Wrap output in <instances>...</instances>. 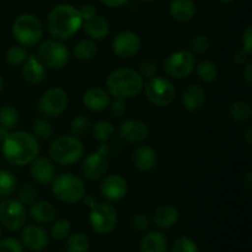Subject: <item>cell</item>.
Returning a JSON list of instances; mask_svg holds the SVG:
<instances>
[{
  "label": "cell",
  "mask_w": 252,
  "mask_h": 252,
  "mask_svg": "<svg viewBox=\"0 0 252 252\" xmlns=\"http://www.w3.org/2000/svg\"><path fill=\"white\" fill-rule=\"evenodd\" d=\"M21 74L24 80L31 85H38V84L43 83L47 76L44 65L36 56H32V54L29 56L26 62L22 64Z\"/></svg>",
  "instance_id": "obj_21"
},
{
  "label": "cell",
  "mask_w": 252,
  "mask_h": 252,
  "mask_svg": "<svg viewBox=\"0 0 252 252\" xmlns=\"http://www.w3.org/2000/svg\"><path fill=\"white\" fill-rule=\"evenodd\" d=\"M29 214L32 220L37 224H49L54 220L57 216L56 207L48 201H34L30 204Z\"/></svg>",
  "instance_id": "obj_24"
},
{
  "label": "cell",
  "mask_w": 252,
  "mask_h": 252,
  "mask_svg": "<svg viewBox=\"0 0 252 252\" xmlns=\"http://www.w3.org/2000/svg\"><path fill=\"white\" fill-rule=\"evenodd\" d=\"M244 78H245L246 83L249 85L252 84V62L249 61L248 63L245 64V70H244Z\"/></svg>",
  "instance_id": "obj_50"
},
{
  "label": "cell",
  "mask_w": 252,
  "mask_h": 252,
  "mask_svg": "<svg viewBox=\"0 0 252 252\" xmlns=\"http://www.w3.org/2000/svg\"><path fill=\"white\" fill-rule=\"evenodd\" d=\"M138 73L142 75L143 79H150L155 76L158 73L157 62L152 58H144L139 63V71Z\"/></svg>",
  "instance_id": "obj_42"
},
{
  "label": "cell",
  "mask_w": 252,
  "mask_h": 252,
  "mask_svg": "<svg viewBox=\"0 0 252 252\" xmlns=\"http://www.w3.org/2000/svg\"><path fill=\"white\" fill-rule=\"evenodd\" d=\"M243 186L245 187L248 191H251L252 189V172L249 171L245 176L243 177Z\"/></svg>",
  "instance_id": "obj_52"
},
{
  "label": "cell",
  "mask_w": 252,
  "mask_h": 252,
  "mask_svg": "<svg viewBox=\"0 0 252 252\" xmlns=\"http://www.w3.org/2000/svg\"><path fill=\"white\" fill-rule=\"evenodd\" d=\"M12 36L22 47H33L43 37V25L37 16L22 14L12 22Z\"/></svg>",
  "instance_id": "obj_6"
},
{
  "label": "cell",
  "mask_w": 252,
  "mask_h": 252,
  "mask_svg": "<svg viewBox=\"0 0 252 252\" xmlns=\"http://www.w3.org/2000/svg\"><path fill=\"white\" fill-rule=\"evenodd\" d=\"M196 74L197 78L202 81V83H213L218 78V66L214 62L209 61V59H202L196 64Z\"/></svg>",
  "instance_id": "obj_28"
},
{
  "label": "cell",
  "mask_w": 252,
  "mask_h": 252,
  "mask_svg": "<svg viewBox=\"0 0 252 252\" xmlns=\"http://www.w3.org/2000/svg\"><path fill=\"white\" fill-rule=\"evenodd\" d=\"M30 174L32 180L38 185H49L56 177V166L51 159L44 157H37L31 162Z\"/></svg>",
  "instance_id": "obj_18"
},
{
  "label": "cell",
  "mask_w": 252,
  "mask_h": 252,
  "mask_svg": "<svg viewBox=\"0 0 252 252\" xmlns=\"http://www.w3.org/2000/svg\"><path fill=\"white\" fill-rule=\"evenodd\" d=\"M243 138H244V140L246 142V144L248 145L252 144V127L251 126H248V128L244 130Z\"/></svg>",
  "instance_id": "obj_53"
},
{
  "label": "cell",
  "mask_w": 252,
  "mask_h": 252,
  "mask_svg": "<svg viewBox=\"0 0 252 252\" xmlns=\"http://www.w3.org/2000/svg\"><path fill=\"white\" fill-rule=\"evenodd\" d=\"M133 165L140 172H150L157 167L158 154L154 148L149 145H139L133 152Z\"/></svg>",
  "instance_id": "obj_19"
},
{
  "label": "cell",
  "mask_w": 252,
  "mask_h": 252,
  "mask_svg": "<svg viewBox=\"0 0 252 252\" xmlns=\"http://www.w3.org/2000/svg\"><path fill=\"white\" fill-rule=\"evenodd\" d=\"M83 26V17L79 9L70 4L54 6L47 17L48 33L58 41L71 38Z\"/></svg>",
  "instance_id": "obj_2"
},
{
  "label": "cell",
  "mask_w": 252,
  "mask_h": 252,
  "mask_svg": "<svg viewBox=\"0 0 252 252\" xmlns=\"http://www.w3.org/2000/svg\"><path fill=\"white\" fill-rule=\"evenodd\" d=\"M111 96L102 88H90L84 93L83 103L89 111L101 112L110 106Z\"/></svg>",
  "instance_id": "obj_20"
},
{
  "label": "cell",
  "mask_w": 252,
  "mask_h": 252,
  "mask_svg": "<svg viewBox=\"0 0 252 252\" xmlns=\"http://www.w3.org/2000/svg\"><path fill=\"white\" fill-rule=\"evenodd\" d=\"M149 219H148V217L145 214L138 213L132 218V225L139 231L147 230L149 228Z\"/></svg>",
  "instance_id": "obj_45"
},
{
  "label": "cell",
  "mask_w": 252,
  "mask_h": 252,
  "mask_svg": "<svg viewBox=\"0 0 252 252\" xmlns=\"http://www.w3.org/2000/svg\"><path fill=\"white\" fill-rule=\"evenodd\" d=\"M128 1H129V0H101V2H102L103 5H106V6H108V7L123 6V5L127 4Z\"/></svg>",
  "instance_id": "obj_49"
},
{
  "label": "cell",
  "mask_w": 252,
  "mask_h": 252,
  "mask_svg": "<svg viewBox=\"0 0 252 252\" xmlns=\"http://www.w3.org/2000/svg\"><path fill=\"white\" fill-rule=\"evenodd\" d=\"M81 27H84L85 33L93 41H100V39L107 37L108 33H110V24H108V21L105 17L100 16L97 14L91 17V19L83 21V26Z\"/></svg>",
  "instance_id": "obj_25"
},
{
  "label": "cell",
  "mask_w": 252,
  "mask_h": 252,
  "mask_svg": "<svg viewBox=\"0 0 252 252\" xmlns=\"http://www.w3.org/2000/svg\"><path fill=\"white\" fill-rule=\"evenodd\" d=\"M27 220L26 208L17 199L4 198L0 202V224L10 231L20 230Z\"/></svg>",
  "instance_id": "obj_12"
},
{
  "label": "cell",
  "mask_w": 252,
  "mask_h": 252,
  "mask_svg": "<svg viewBox=\"0 0 252 252\" xmlns=\"http://www.w3.org/2000/svg\"><path fill=\"white\" fill-rule=\"evenodd\" d=\"M211 47V39L207 34L198 33L192 38L191 41V52H194L196 54H203Z\"/></svg>",
  "instance_id": "obj_41"
},
{
  "label": "cell",
  "mask_w": 252,
  "mask_h": 252,
  "mask_svg": "<svg viewBox=\"0 0 252 252\" xmlns=\"http://www.w3.org/2000/svg\"><path fill=\"white\" fill-rule=\"evenodd\" d=\"M66 239V252H88L90 243L85 234L75 233Z\"/></svg>",
  "instance_id": "obj_36"
},
{
  "label": "cell",
  "mask_w": 252,
  "mask_h": 252,
  "mask_svg": "<svg viewBox=\"0 0 252 252\" xmlns=\"http://www.w3.org/2000/svg\"><path fill=\"white\" fill-rule=\"evenodd\" d=\"M148 101L157 107H167L176 98V89L174 84L166 78L153 76L147 79V83L143 86Z\"/></svg>",
  "instance_id": "obj_7"
},
{
  "label": "cell",
  "mask_w": 252,
  "mask_h": 252,
  "mask_svg": "<svg viewBox=\"0 0 252 252\" xmlns=\"http://www.w3.org/2000/svg\"><path fill=\"white\" fill-rule=\"evenodd\" d=\"M219 1H220L221 4H230V2H233L234 0H219Z\"/></svg>",
  "instance_id": "obj_56"
},
{
  "label": "cell",
  "mask_w": 252,
  "mask_h": 252,
  "mask_svg": "<svg viewBox=\"0 0 252 252\" xmlns=\"http://www.w3.org/2000/svg\"><path fill=\"white\" fill-rule=\"evenodd\" d=\"M172 252H199L197 244L189 236H180L172 245Z\"/></svg>",
  "instance_id": "obj_40"
},
{
  "label": "cell",
  "mask_w": 252,
  "mask_h": 252,
  "mask_svg": "<svg viewBox=\"0 0 252 252\" xmlns=\"http://www.w3.org/2000/svg\"><path fill=\"white\" fill-rule=\"evenodd\" d=\"M118 133H120V137L126 142L138 144V143L144 142L149 137L150 130L144 121L129 118L121 123Z\"/></svg>",
  "instance_id": "obj_16"
},
{
  "label": "cell",
  "mask_w": 252,
  "mask_h": 252,
  "mask_svg": "<svg viewBox=\"0 0 252 252\" xmlns=\"http://www.w3.org/2000/svg\"><path fill=\"white\" fill-rule=\"evenodd\" d=\"M90 225L98 235H107L115 230L118 221V214L110 202H97L90 209Z\"/></svg>",
  "instance_id": "obj_9"
},
{
  "label": "cell",
  "mask_w": 252,
  "mask_h": 252,
  "mask_svg": "<svg viewBox=\"0 0 252 252\" xmlns=\"http://www.w3.org/2000/svg\"><path fill=\"white\" fill-rule=\"evenodd\" d=\"M2 155L14 166L30 165L39 155L38 139L25 130L9 132L2 140Z\"/></svg>",
  "instance_id": "obj_1"
},
{
  "label": "cell",
  "mask_w": 252,
  "mask_h": 252,
  "mask_svg": "<svg viewBox=\"0 0 252 252\" xmlns=\"http://www.w3.org/2000/svg\"><path fill=\"white\" fill-rule=\"evenodd\" d=\"M81 201L84 202V206H86L88 208H93L94 206H95L96 203H97V201H96V198L94 196H91V194H85V196L83 197V199Z\"/></svg>",
  "instance_id": "obj_51"
},
{
  "label": "cell",
  "mask_w": 252,
  "mask_h": 252,
  "mask_svg": "<svg viewBox=\"0 0 252 252\" xmlns=\"http://www.w3.org/2000/svg\"><path fill=\"white\" fill-rule=\"evenodd\" d=\"M243 49L251 56L252 53V27L249 26L243 34Z\"/></svg>",
  "instance_id": "obj_46"
},
{
  "label": "cell",
  "mask_w": 252,
  "mask_h": 252,
  "mask_svg": "<svg viewBox=\"0 0 252 252\" xmlns=\"http://www.w3.org/2000/svg\"><path fill=\"white\" fill-rule=\"evenodd\" d=\"M91 128H93V125H91L90 118L84 115L76 116L70 122L71 135L79 138V139L84 137H88L91 133Z\"/></svg>",
  "instance_id": "obj_33"
},
{
  "label": "cell",
  "mask_w": 252,
  "mask_h": 252,
  "mask_svg": "<svg viewBox=\"0 0 252 252\" xmlns=\"http://www.w3.org/2000/svg\"><path fill=\"white\" fill-rule=\"evenodd\" d=\"M229 116L238 123H246L252 118V107L249 102L243 100L235 101L229 106Z\"/></svg>",
  "instance_id": "obj_30"
},
{
  "label": "cell",
  "mask_w": 252,
  "mask_h": 252,
  "mask_svg": "<svg viewBox=\"0 0 252 252\" xmlns=\"http://www.w3.org/2000/svg\"><path fill=\"white\" fill-rule=\"evenodd\" d=\"M249 58H250V54L246 53L244 49H241V51L236 52L235 56H234V63L236 64V65H245L246 63L249 62Z\"/></svg>",
  "instance_id": "obj_48"
},
{
  "label": "cell",
  "mask_w": 252,
  "mask_h": 252,
  "mask_svg": "<svg viewBox=\"0 0 252 252\" xmlns=\"http://www.w3.org/2000/svg\"><path fill=\"white\" fill-rule=\"evenodd\" d=\"M180 214L175 207L170 204H162L158 207L157 211L153 214V220L154 224L160 229H170L176 225L179 221Z\"/></svg>",
  "instance_id": "obj_26"
},
{
  "label": "cell",
  "mask_w": 252,
  "mask_h": 252,
  "mask_svg": "<svg viewBox=\"0 0 252 252\" xmlns=\"http://www.w3.org/2000/svg\"><path fill=\"white\" fill-rule=\"evenodd\" d=\"M7 133H9L7 130H5L4 128L0 127V143H2V140L5 139V137L7 135Z\"/></svg>",
  "instance_id": "obj_54"
},
{
  "label": "cell",
  "mask_w": 252,
  "mask_h": 252,
  "mask_svg": "<svg viewBox=\"0 0 252 252\" xmlns=\"http://www.w3.org/2000/svg\"><path fill=\"white\" fill-rule=\"evenodd\" d=\"M169 12L175 21L185 24L194 19L197 7L193 0H171Z\"/></svg>",
  "instance_id": "obj_23"
},
{
  "label": "cell",
  "mask_w": 252,
  "mask_h": 252,
  "mask_svg": "<svg viewBox=\"0 0 252 252\" xmlns=\"http://www.w3.org/2000/svg\"><path fill=\"white\" fill-rule=\"evenodd\" d=\"M144 79L134 69L120 68L108 74L106 79L107 93L113 98L128 100L143 91Z\"/></svg>",
  "instance_id": "obj_3"
},
{
  "label": "cell",
  "mask_w": 252,
  "mask_h": 252,
  "mask_svg": "<svg viewBox=\"0 0 252 252\" xmlns=\"http://www.w3.org/2000/svg\"><path fill=\"white\" fill-rule=\"evenodd\" d=\"M0 252H24V245L15 238H6L0 241Z\"/></svg>",
  "instance_id": "obj_43"
},
{
  "label": "cell",
  "mask_w": 252,
  "mask_h": 252,
  "mask_svg": "<svg viewBox=\"0 0 252 252\" xmlns=\"http://www.w3.org/2000/svg\"><path fill=\"white\" fill-rule=\"evenodd\" d=\"M207 101V93L198 84H192L185 89L182 94V106L189 112H196L201 110Z\"/></svg>",
  "instance_id": "obj_22"
},
{
  "label": "cell",
  "mask_w": 252,
  "mask_h": 252,
  "mask_svg": "<svg viewBox=\"0 0 252 252\" xmlns=\"http://www.w3.org/2000/svg\"><path fill=\"white\" fill-rule=\"evenodd\" d=\"M98 48L93 39H81L73 47V56L79 61H91L97 54Z\"/></svg>",
  "instance_id": "obj_29"
},
{
  "label": "cell",
  "mask_w": 252,
  "mask_h": 252,
  "mask_svg": "<svg viewBox=\"0 0 252 252\" xmlns=\"http://www.w3.org/2000/svg\"><path fill=\"white\" fill-rule=\"evenodd\" d=\"M32 134L41 140H47L53 134V126L47 117L36 118L32 123Z\"/></svg>",
  "instance_id": "obj_35"
},
{
  "label": "cell",
  "mask_w": 252,
  "mask_h": 252,
  "mask_svg": "<svg viewBox=\"0 0 252 252\" xmlns=\"http://www.w3.org/2000/svg\"><path fill=\"white\" fill-rule=\"evenodd\" d=\"M84 145L74 135H59L49 145V157L56 164L70 166L83 158Z\"/></svg>",
  "instance_id": "obj_4"
},
{
  "label": "cell",
  "mask_w": 252,
  "mask_h": 252,
  "mask_svg": "<svg viewBox=\"0 0 252 252\" xmlns=\"http://www.w3.org/2000/svg\"><path fill=\"white\" fill-rule=\"evenodd\" d=\"M21 240L22 245L26 246L30 251L34 252L44 250L49 243L47 231L42 226L36 225V224L24 226L21 233Z\"/></svg>",
  "instance_id": "obj_17"
},
{
  "label": "cell",
  "mask_w": 252,
  "mask_h": 252,
  "mask_svg": "<svg viewBox=\"0 0 252 252\" xmlns=\"http://www.w3.org/2000/svg\"><path fill=\"white\" fill-rule=\"evenodd\" d=\"M196 59L193 52L187 49L172 52L164 61V71L172 79H186L193 73Z\"/></svg>",
  "instance_id": "obj_10"
},
{
  "label": "cell",
  "mask_w": 252,
  "mask_h": 252,
  "mask_svg": "<svg viewBox=\"0 0 252 252\" xmlns=\"http://www.w3.org/2000/svg\"><path fill=\"white\" fill-rule=\"evenodd\" d=\"M71 233V224L70 221L66 219H59V220L54 221L51 229V235L54 240L62 241L65 240Z\"/></svg>",
  "instance_id": "obj_38"
},
{
  "label": "cell",
  "mask_w": 252,
  "mask_h": 252,
  "mask_svg": "<svg viewBox=\"0 0 252 252\" xmlns=\"http://www.w3.org/2000/svg\"><path fill=\"white\" fill-rule=\"evenodd\" d=\"M2 235V229H1V224H0V238H1Z\"/></svg>",
  "instance_id": "obj_58"
},
{
  "label": "cell",
  "mask_w": 252,
  "mask_h": 252,
  "mask_svg": "<svg viewBox=\"0 0 252 252\" xmlns=\"http://www.w3.org/2000/svg\"><path fill=\"white\" fill-rule=\"evenodd\" d=\"M91 134H93V137L95 138L97 142L107 143L108 140L112 139V137L115 135V127H113V125L110 121H97L95 125H93Z\"/></svg>",
  "instance_id": "obj_31"
},
{
  "label": "cell",
  "mask_w": 252,
  "mask_h": 252,
  "mask_svg": "<svg viewBox=\"0 0 252 252\" xmlns=\"http://www.w3.org/2000/svg\"><path fill=\"white\" fill-rule=\"evenodd\" d=\"M4 79H2V76L0 75V93H1L2 90H4Z\"/></svg>",
  "instance_id": "obj_55"
},
{
  "label": "cell",
  "mask_w": 252,
  "mask_h": 252,
  "mask_svg": "<svg viewBox=\"0 0 252 252\" xmlns=\"http://www.w3.org/2000/svg\"><path fill=\"white\" fill-rule=\"evenodd\" d=\"M36 198H37V189L36 187H34L32 184H30V182L22 184L21 186L19 187V189H17L16 199L20 202V203L24 204V206L33 203V202L36 201Z\"/></svg>",
  "instance_id": "obj_39"
},
{
  "label": "cell",
  "mask_w": 252,
  "mask_h": 252,
  "mask_svg": "<svg viewBox=\"0 0 252 252\" xmlns=\"http://www.w3.org/2000/svg\"><path fill=\"white\" fill-rule=\"evenodd\" d=\"M110 112L112 117L121 118L126 115L127 112V107H126L125 100H121V98H115L113 101L110 102Z\"/></svg>",
  "instance_id": "obj_44"
},
{
  "label": "cell",
  "mask_w": 252,
  "mask_h": 252,
  "mask_svg": "<svg viewBox=\"0 0 252 252\" xmlns=\"http://www.w3.org/2000/svg\"><path fill=\"white\" fill-rule=\"evenodd\" d=\"M140 1H143V2H152V1H154V0H140Z\"/></svg>",
  "instance_id": "obj_57"
},
{
  "label": "cell",
  "mask_w": 252,
  "mask_h": 252,
  "mask_svg": "<svg viewBox=\"0 0 252 252\" xmlns=\"http://www.w3.org/2000/svg\"><path fill=\"white\" fill-rule=\"evenodd\" d=\"M140 252H166L167 239L161 231H149L140 241Z\"/></svg>",
  "instance_id": "obj_27"
},
{
  "label": "cell",
  "mask_w": 252,
  "mask_h": 252,
  "mask_svg": "<svg viewBox=\"0 0 252 252\" xmlns=\"http://www.w3.org/2000/svg\"><path fill=\"white\" fill-rule=\"evenodd\" d=\"M29 52L22 46H11L5 53V59L10 65H22L29 58Z\"/></svg>",
  "instance_id": "obj_37"
},
{
  "label": "cell",
  "mask_w": 252,
  "mask_h": 252,
  "mask_svg": "<svg viewBox=\"0 0 252 252\" xmlns=\"http://www.w3.org/2000/svg\"><path fill=\"white\" fill-rule=\"evenodd\" d=\"M17 180L11 171L0 170V199L7 198L16 189Z\"/></svg>",
  "instance_id": "obj_34"
},
{
  "label": "cell",
  "mask_w": 252,
  "mask_h": 252,
  "mask_svg": "<svg viewBox=\"0 0 252 252\" xmlns=\"http://www.w3.org/2000/svg\"><path fill=\"white\" fill-rule=\"evenodd\" d=\"M108 170V147L103 143L96 152L91 153L81 164V172L89 181H97L105 177Z\"/></svg>",
  "instance_id": "obj_13"
},
{
  "label": "cell",
  "mask_w": 252,
  "mask_h": 252,
  "mask_svg": "<svg viewBox=\"0 0 252 252\" xmlns=\"http://www.w3.org/2000/svg\"><path fill=\"white\" fill-rule=\"evenodd\" d=\"M51 185L54 197L64 203L73 204L80 202L86 194V187L83 180L70 172L56 176Z\"/></svg>",
  "instance_id": "obj_5"
},
{
  "label": "cell",
  "mask_w": 252,
  "mask_h": 252,
  "mask_svg": "<svg viewBox=\"0 0 252 252\" xmlns=\"http://www.w3.org/2000/svg\"><path fill=\"white\" fill-rule=\"evenodd\" d=\"M20 116L16 108L12 106H2L0 107V127L4 128L5 130L15 129L19 125Z\"/></svg>",
  "instance_id": "obj_32"
},
{
  "label": "cell",
  "mask_w": 252,
  "mask_h": 252,
  "mask_svg": "<svg viewBox=\"0 0 252 252\" xmlns=\"http://www.w3.org/2000/svg\"><path fill=\"white\" fill-rule=\"evenodd\" d=\"M142 47L139 34L133 31H122L115 36L112 41V51L117 57L128 59L134 57Z\"/></svg>",
  "instance_id": "obj_14"
},
{
  "label": "cell",
  "mask_w": 252,
  "mask_h": 252,
  "mask_svg": "<svg viewBox=\"0 0 252 252\" xmlns=\"http://www.w3.org/2000/svg\"><path fill=\"white\" fill-rule=\"evenodd\" d=\"M68 102L69 98L66 91L59 86H54L44 91L43 95L39 97L37 110L44 117L56 118L65 112Z\"/></svg>",
  "instance_id": "obj_11"
},
{
  "label": "cell",
  "mask_w": 252,
  "mask_h": 252,
  "mask_svg": "<svg viewBox=\"0 0 252 252\" xmlns=\"http://www.w3.org/2000/svg\"><path fill=\"white\" fill-rule=\"evenodd\" d=\"M100 193L107 202H118L126 197L128 192L127 180L120 174L107 175L102 177Z\"/></svg>",
  "instance_id": "obj_15"
},
{
  "label": "cell",
  "mask_w": 252,
  "mask_h": 252,
  "mask_svg": "<svg viewBox=\"0 0 252 252\" xmlns=\"http://www.w3.org/2000/svg\"><path fill=\"white\" fill-rule=\"evenodd\" d=\"M79 12H80L81 17H83V21H85V20L88 19H91L93 16H95L96 14H97V11H96V7L94 6V5H83V6L79 9Z\"/></svg>",
  "instance_id": "obj_47"
},
{
  "label": "cell",
  "mask_w": 252,
  "mask_h": 252,
  "mask_svg": "<svg viewBox=\"0 0 252 252\" xmlns=\"http://www.w3.org/2000/svg\"><path fill=\"white\" fill-rule=\"evenodd\" d=\"M37 58L44 66L54 70L63 69L70 61V51L58 39H46L38 47Z\"/></svg>",
  "instance_id": "obj_8"
}]
</instances>
